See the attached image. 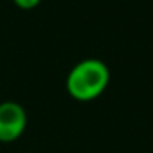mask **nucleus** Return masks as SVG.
Wrapping results in <instances>:
<instances>
[{"label": "nucleus", "instance_id": "nucleus-2", "mask_svg": "<svg viewBox=\"0 0 153 153\" xmlns=\"http://www.w3.org/2000/svg\"><path fill=\"white\" fill-rule=\"evenodd\" d=\"M27 110L18 102L7 100L0 104V142L8 143L20 138L27 130Z\"/></svg>", "mask_w": 153, "mask_h": 153}, {"label": "nucleus", "instance_id": "nucleus-3", "mask_svg": "<svg viewBox=\"0 0 153 153\" xmlns=\"http://www.w3.org/2000/svg\"><path fill=\"white\" fill-rule=\"evenodd\" d=\"M15 4L18 5L20 8H33V7H36L38 4H40V0H13Z\"/></svg>", "mask_w": 153, "mask_h": 153}, {"label": "nucleus", "instance_id": "nucleus-1", "mask_svg": "<svg viewBox=\"0 0 153 153\" xmlns=\"http://www.w3.org/2000/svg\"><path fill=\"white\" fill-rule=\"evenodd\" d=\"M110 71L107 64L96 58L82 59L69 71L66 77V89L73 99L79 102L94 100L107 89Z\"/></svg>", "mask_w": 153, "mask_h": 153}]
</instances>
